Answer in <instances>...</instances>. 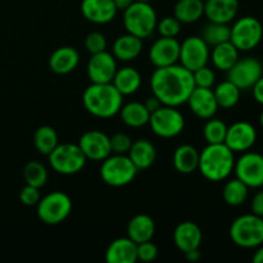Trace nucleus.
<instances>
[{
    "label": "nucleus",
    "instance_id": "nucleus-16",
    "mask_svg": "<svg viewBox=\"0 0 263 263\" xmlns=\"http://www.w3.org/2000/svg\"><path fill=\"white\" fill-rule=\"evenodd\" d=\"M257 131L252 123L246 121H239L228 127L226 138L223 143L234 152V153H244L248 152L256 144Z\"/></svg>",
    "mask_w": 263,
    "mask_h": 263
},
{
    "label": "nucleus",
    "instance_id": "nucleus-24",
    "mask_svg": "<svg viewBox=\"0 0 263 263\" xmlns=\"http://www.w3.org/2000/svg\"><path fill=\"white\" fill-rule=\"evenodd\" d=\"M143 50V40L131 33L118 36L113 43L112 54L121 62H130L138 58Z\"/></svg>",
    "mask_w": 263,
    "mask_h": 263
},
{
    "label": "nucleus",
    "instance_id": "nucleus-37",
    "mask_svg": "<svg viewBox=\"0 0 263 263\" xmlns=\"http://www.w3.org/2000/svg\"><path fill=\"white\" fill-rule=\"evenodd\" d=\"M228 126L223 121L217 118H210L203 127V136L208 144H221L225 141Z\"/></svg>",
    "mask_w": 263,
    "mask_h": 263
},
{
    "label": "nucleus",
    "instance_id": "nucleus-32",
    "mask_svg": "<svg viewBox=\"0 0 263 263\" xmlns=\"http://www.w3.org/2000/svg\"><path fill=\"white\" fill-rule=\"evenodd\" d=\"M240 91L241 90L235 84H233L230 80H226V81L217 85V87L213 90V94L217 100L218 108L230 109V108L235 107L240 100Z\"/></svg>",
    "mask_w": 263,
    "mask_h": 263
},
{
    "label": "nucleus",
    "instance_id": "nucleus-51",
    "mask_svg": "<svg viewBox=\"0 0 263 263\" xmlns=\"http://www.w3.org/2000/svg\"><path fill=\"white\" fill-rule=\"evenodd\" d=\"M135 2H143V3H151L152 0H135Z\"/></svg>",
    "mask_w": 263,
    "mask_h": 263
},
{
    "label": "nucleus",
    "instance_id": "nucleus-8",
    "mask_svg": "<svg viewBox=\"0 0 263 263\" xmlns=\"http://www.w3.org/2000/svg\"><path fill=\"white\" fill-rule=\"evenodd\" d=\"M37 216L46 225H59L72 212V200L63 192L49 193L39 200Z\"/></svg>",
    "mask_w": 263,
    "mask_h": 263
},
{
    "label": "nucleus",
    "instance_id": "nucleus-47",
    "mask_svg": "<svg viewBox=\"0 0 263 263\" xmlns=\"http://www.w3.org/2000/svg\"><path fill=\"white\" fill-rule=\"evenodd\" d=\"M185 257H186L187 261L197 262V261H199L200 257H202V254H200L199 248H198V249H193V251L186 252V253H185Z\"/></svg>",
    "mask_w": 263,
    "mask_h": 263
},
{
    "label": "nucleus",
    "instance_id": "nucleus-50",
    "mask_svg": "<svg viewBox=\"0 0 263 263\" xmlns=\"http://www.w3.org/2000/svg\"><path fill=\"white\" fill-rule=\"evenodd\" d=\"M259 123H261V126H262V128H263V110H262L261 116H259Z\"/></svg>",
    "mask_w": 263,
    "mask_h": 263
},
{
    "label": "nucleus",
    "instance_id": "nucleus-52",
    "mask_svg": "<svg viewBox=\"0 0 263 263\" xmlns=\"http://www.w3.org/2000/svg\"><path fill=\"white\" fill-rule=\"evenodd\" d=\"M203 2H205V0H203Z\"/></svg>",
    "mask_w": 263,
    "mask_h": 263
},
{
    "label": "nucleus",
    "instance_id": "nucleus-12",
    "mask_svg": "<svg viewBox=\"0 0 263 263\" xmlns=\"http://www.w3.org/2000/svg\"><path fill=\"white\" fill-rule=\"evenodd\" d=\"M263 74V66L254 57L239 58L228 71V80L240 90H248L256 85Z\"/></svg>",
    "mask_w": 263,
    "mask_h": 263
},
{
    "label": "nucleus",
    "instance_id": "nucleus-23",
    "mask_svg": "<svg viewBox=\"0 0 263 263\" xmlns=\"http://www.w3.org/2000/svg\"><path fill=\"white\" fill-rule=\"evenodd\" d=\"M80 63V54L73 46H61L51 53L49 67L57 74H67L74 71Z\"/></svg>",
    "mask_w": 263,
    "mask_h": 263
},
{
    "label": "nucleus",
    "instance_id": "nucleus-36",
    "mask_svg": "<svg viewBox=\"0 0 263 263\" xmlns=\"http://www.w3.org/2000/svg\"><path fill=\"white\" fill-rule=\"evenodd\" d=\"M23 177L27 185L41 189L48 181V171L40 162L30 161L25 164Z\"/></svg>",
    "mask_w": 263,
    "mask_h": 263
},
{
    "label": "nucleus",
    "instance_id": "nucleus-40",
    "mask_svg": "<svg viewBox=\"0 0 263 263\" xmlns=\"http://www.w3.org/2000/svg\"><path fill=\"white\" fill-rule=\"evenodd\" d=\"M193 77H194L195 87H207V89H211L216 82L215 72L207 66H203L200 68L195 69L193 72Z\"/></svg>",
    "mask_w": 263,
    "mask_h": 263
},
{
    "label": "nucleus",
    "instance_id": "nucleus-31",
    "mask_svg": "<svg viewBox=\"0 0 263 263\" xmlns=\"http://www.w3.org/2000/svg\"><path fill=\"white\" fill-rule=\"evenodd\" d=\"M174 15L181 23H194L204 15L203 0H176Z\"/></svg>",
    "mask_w": 263,
    "mask_h": 263
},
{
    "label": "nucleus",
    "instance_id": "nucleus-9",
    "mask_svg": "<svg viewBox=\"0 0 263 263\" xmlns=\"http://www.w3.org/2000/svg\"><path fill=\"white\" fill-rule=\"evenodd\" d=\"M230 28V41L239 51L253 50L262 41V23L256 17L246 15L239 18Z\"/></svg>",
    "mask_w": 263,
    "mask_h": 263
},
{
    "label": "nucleus",
    "instance_id": "nucleus-29",
    "mask_svg": "<svg viewBox=\"0 0 263 263\" xmlns=\"http://www.w3.org/2000/svg\"><path fill=\"white\" fill-rule=\"evenodd\" d=\"M210 58L212 59V63L216 68L228 72L239 59V50L231 41H226L213 46Z\"/></svg>",
    "mask_w": 263,
    "mask_h": 263
},
{
    "label": "nucleus",
    "instance_id": "nucleus-43",
    "mask_svg": "<svg viewBox=\"0 0 263 263\" xmlns=\"http://www.w3.org/2000/svg\"><path fill=\"white\" fill-rule=\"evenodd\" d=\"M20 199L23 204L28 205V207L36 205L39 203V200L41 199L40 189H39V187L31 186V185L26 184V186L23 187L20 193Z\"/></svg>",
    "mask_w": 263,
    "mask_h": 263
},
{
    "label": "nucleus",
    "instance_id": "nucleus-1",
    "mask_svg": "<svg viewBox=\"0 0 263 263\" xmlns=\"http://www.w3.org/2000/svg\"><path fill=\"white\" fill-rule=\"evenodd\" d=\"M151 89L163 105L180 107L195 89L193 72L181 64L159 67L151 76Z\"/></svg>",
    "mask_w": 263,
    "mask_h": 263
},
{
    "label": "nucleus",
    "instance_id": "nucleus-45",
    "mask_svg": "<svg viewBox=\"0 0 263 263\" xmlns=\"http://www.w3.org/2000/svg\"><path fill=\"white\" fill-rule=\"evenodd\" d=\"M252 90H253V97L256 102L263 105V74L261 79L256 82V85L252 87Z\"/></svg>",
    "mask_w": 263,
    "mask_h": 263
},
{
    "label": "nucleus",
    "instance_id": "nucleus-30",
    "mask_svg": "<svg viewBox=\"0 0 263 263\" xmlns=\"http://www.w3.org/2000/svg\"><path fill=\"white\" fill-rule=\"evenodd\" d=\"M121 120L126 126L133 128H139L149 123L151 113L146 109L144 103L131 102L128 104L122 105L120 110Z\"/></svg>",
    "mask_w": 263,
    "mask_h": 263
},
{
    "label": "nucleus",
    "instance_id": "nucleus-17",
    "mask_svg": "<svg viewBox=\"0 0 263 263\" xmlns=\"http://www.w3.org/2000/svg\"><path fill=\"white\" fill-rule=\"evenodd\" d=\"M180 43L176 37H159L149 49V61L156 68L171 66L179 62Z\"/></svg>",
    "mask_w": 263,
    "mask_h": 263
},
{
    "label": "nucleus",
    "instance_id": "nucleus-25",
    "mask_svg": "<svg viewBox=\"0 0 263 263\" xmlns=\"http://www.w3.org/2000/svg\"><path fill=\"white\" fill-rule=\"evenodd\" d=\"M154 233H156L154 220L151 216L144 213L134 216L127 225V236L136 244L152 240Z\"/></svg>",
    "mask_w": 263,
    "mask_h": 263
},
{
    "label": "nucleus",
    "instance_id": "nucleus-48",
    "mask_svg": "<svg viewBox=\"0 0 263 263\" xmlns=\"http://www.w3.org/2000/svg\"><path fill=\"white\" fill-rule=\"evenodd\" d=\"M135 2V0H113V3H115L116 8H117V10H126L128 7H130L133 3Z\"/></svg>",
    "mask_w": 263,
    "mask_h": 263
},
{
    "label": "nucleus",
    "instance_id": "nucleus-3",
    "mask_svg": "<svg viewBox=\"0 0 263 263\" xmlns=\"http://www.w3.org/2000/svg\"><path fill=\"white\" fill-rule=\"evenodd\" d=\"M234 166V152L225 143L208 144L203 152L199 153L198 170L203 177L210 181L217 182L226 180L233 174Z\"/></svg>",
    "mask_w": 263,
    "mask_h": 263
},
{
    "label": "nucleus",
    "instance_id": "nucleus-11",
    "mask_svg": "<svg viewBox=\"0 0 263 263\" xmlns=\"http://www.w3.org/2000/svg\"><path fill=\"white\" fill-rule=\"evenodd\" d=\"M236 177L249 189L263 186V156L256 152H244L234 166Z\"/></svg>",
    "mask_w": 263,
    "mask_h": 263
},
{
    "label": "nucleus",
    "instance_id": "nucleus-20",
    "mask_svg": "<svg viewBox=\"0 0 263 263\" xmlns=\"http://www.w3.org/2000/svg\"><path fill=\"white\" fill-rule=\"evenodd\" d=\"M239 12V0H205L204 15L210 22L230 23Z\"/></svg>",
    "mask_w": 263,
    "mask_h": 263
},
{
    "label": "nucleus",
    "instance_id": "nucleus-21",
    "mask_svg": "<svg viewBox=\"0 0 263 263\" xmlns=\"http://www.w3.org/2000/svg\"><path fill=\"white\" fill-rule=\"evenodd\" d=\"M202 238L203 236L200 228L195 222H192V221H184V222L179 223L175 229V246L182 253L199 248L200 243H202Z\"/></svg>",
    "mask_w": 263,
    "mask_h": 263
},
{
    "label": "nucleus",
    "instance_id": "nucleus-18",
    "mask_svg": "<svg viewBox=\"0 0 263 263\" xmlns=\"http://www.w3.org/2000/svg\"><path fill=\"white\" fill-rule=\"evenodd\" d=\"M186 103L189 104L190 110L200 120H210L215 117L218 110L213 90L207 87H195Z\"/></svg>",
    "mask_w": 263,
    "mask_h": 263
},
{
    "label": "nucleus",
    "instance_id": "nucleus-27",
    "mask_svg": "<svg viewBox=\"0 0 263 263\" xmlns=\"http://www.w3.org/2000/svg\"><path fill=\"white\" fill-rule=\"evenodd\" d=\"M112 84L123 97L133 95L140 89L141 74L134 67H123V68L116 71Z\"/></svg>",
    "mask_w": 263,
    "mask_h": 263
},
{
    "label": "nucleus",
    "instance_id": "nucleus-22",
    "mask_svg": "<svg viewBox=\"0 0 263 263\" xmlns=\"http://www.w3.org/2000/svg\"><path fill=\"white\" fill-rule=\"evenodd\" d=\"M138 244L130 238H120L113 240L105 251V261L108 263H135L138 261Z\"/></svg>",
    "mask_w": 263,
    "mask_h": 263
},
{
    "label": "nucleus",
    "instance_id": "nucleus-33",
    "mask_svg": "<svg viewBox=\"0 0 263 263\" xmlns=\"http://www.w3.org/2000/svg\"><path fill=\"white\" fill-rule=\"evenodd\" d=\"M58 144V134L51 126H40L33 134V145L44 156H49Z\"/></svg>",
    "mask_w": 263,
    "mask_h": 263
},
{
    "label": "nucleus",
    "instance_id": "nucleus-44",
    "mask_svg": "<svg viewBox=\"0 0 263 263\" xmlns=\"http://www.w3.org/2000/svg\"><path fill=\"white\" fill-rule=\"evenodd\" d=\"M251 210L252 213L263 217V190H259L254 194L251 203Z\"/></svg>",
    "mask_w": 263,
    "mask_h": 263
},
{
    "label": "nucleus",
    "instance_id": "nucleus-26",
    "mask_svg": "<svg viewBox=\"0 0 263 263\" xmlns=\"http://www.w3.org/2000/svg\"><path fill=\"white\" fill-rule=\"evenodd\" d=\"M128 158L133 161L138 171L146 170L154 163L157 158V151L153 144L146 139H139L133 141L130 151H128Z\"/></svg>",
    "mask_w": 263,
    "mask_h": 263
},
{
    "label": "nucleus",
    "instance_id": "nucleus-6",
    "mask_svg": "<svg viewBox=\"0 0 263 263\" xmlns=\"http://www.w3.org/2000/svg\"><path fill=\"white\" fill-rule=\"evenodd\" d=\"M138 168L126 154L108 156L102 161L100 177L107 185L113 187L126 186L134 181Z\"/></svg>",
    "mask_w": 263,
    "mask_h": 263
},
{
    "label": "nucleus",
    "instance_id": "nucleus-4",
    "mask_svg": "<svg viewBox=\"0 0 263 263\" xmlns=\"http://www.w3.org/2000/svg\"><path fill=\"white\" fill-rule=\"evenodd\" d=\"M157 13L149 3L134 2L123 10V26L126 31L139 39H146L157 27Z\"/></svg>",
    "mask_w": 263,
    "mask_h": 263
},
{
    "label": "nucleus",
    "instance_id": "nucleus-13",
    "mask_svg": "<svg viewBox=\"0 0 263 263\" xmlns=\"http://www.w3.org/2000/svg\"><path fill=\"white\" fill-rule=\"evenodd\" d=\"M210 55V46L200 36H190L180 44L179 61L181 62V66L192 72L207 66Z\"/></svg>",
    "mask_w": 263,
    "mask_h": 263
},
{
    "label": "nucleus",
    "instance_id": "nucleus-34",
    "mask_svg": "<svg viewBox=\"0 0 263 263\" xmlns=\"http://www.w3.org/2000/svg\"><path fill=\"white\" fill-rule=\"evenodd\" d=\"M231 28L228 23L208 22L200 32V37L208 46H216L218 44L230 41Z\"/></svg>",
    "mask_w": 263,
    "mask_h": 263
},
{
    "label": "nucleus",
    "instance_id": "nucleus-38",
    "mask_svg": "<svg viewBox=\"0 0 263 263\" xmlns=\"http://www.w3.org/2000/svg\"><path fill=\"white\" fill-rule=\"evenodd\" d=\"M157 31L163 37H176L181 31V22L176 17H164L157 22Z\"/></svg>",
    "mask_w": 263,
    "mask_h": 263
},
{
    "label": "nucleus",
    "instance_id": "nucleus-7",
    "mask_svg": "<svg viewBox=\"0 0 263 263\" xmlns=\"http://www.w3.org/2000/svg\"><path fill=\"white\" fill-rule=\"evenodd\" d=\"M49 163L57 174L76 175L86 164V157L82 153L79 144H58L49 154Z\"/></svg>",
    "mask_w": 263,
    "mask_h": 263
},
{
    "label": "nucleus",
    "instance_id": "nucleus-5",
    "mask_svg": "<svg viewBox=\"0 0 263 263\" xmlns=\"http://www.w3.org/2000/svg\"><path fill=\"white\" fill-rule=\"evenodd\" d=\"M230 239L244 249L258 248L263 244V218L254 213L235 218L230 226Z\"/></svg>",
    "mask_w": 263,
    "mask_h": 263
},
{
    "label": "nucleus",
    "instance_id": "nucleus-46",
    "mask_svg": "<svg viewBox=\"0 0 263 263\" xmlns=\"http://www.w3.org/2000/svg\"><path fill=\"white\" fill-rule=\"evenodd\" d=\"M144 105H145L146 109L149 110V113H153V112H156L158 108H161L163 104H162L161 100H159L158 98L154 97V95H152V97H149L148 99L145 100Z\"/></svg>",
    "mask_w": 263,
    "mask_h": 263
},
{
    "label": "nucleus",
    "instance_id": "nucleus-19",
    "mask_svg": "<svg viewBox=\"0 0 263 263\" xmlns=\"http://www.w3.org/2000/svg\"><path fill=\"white\" fill-rule=\"evenodd\" d=\"M80 9L85 20L95 25L109 23L118 12L113 0H82Z\"/></svg>",
    "mask_w": 263,
    "mask_h": 263
},
{
    "label": "nucleus",
    "instance_id": "nucleus-10",
    "mask_svg": "<svg viewBox=\"0 0 263 263\" xmlns=\"http://www.w3.org/2000/svg\"><path fill=\"white\" fill-rule=\"evenodd\" d=\"M149 125L157 136L171 139L182 133L185 127V118L176 107L162 105L156 112L151 113Z\"/></svg>",
    "mask_w": 263,
    "mask_h": 263
},
{
    "label": "nucleus",
    "instance_id": "nucleus-14",
    "mask_svg": "<svg viewBox=\"0 0 263 263\" xmlns=\"http://www.w3.org/2000/svg\"><path fill=\"white\" fill-rule=\"evenodd\" d=\"M79 146L86 159L94 162L104 161L112 153L109 136L99 130H90L82 134L79 140Z\"/></svg>",
    "mask_w": 263,
    "mask_h": 263
},
{
    "label": "nucleus",
    "instance_id": "nucleus-53",
    "mask_svg": "<svg viewBox=\"0 0 263 263\" xmlns=\"http://www.w3.org/2000/svg\"><path fill=\"white\" fill-rule=\"evenodd\" d=\"M262 218H263V217H262Z\"/></svg>",
    "mask_w": 263,
    "mask_h": 263
},
{
    "label": "nucleus",
    "instance_id": "nucleus-15",
    "mask_svg": "<svg viewBox=\"0 0 263 263\" xmlns=\"http://www.w3.org/2000/svg\"><path fill=\"white\" fill-rule=\"evenodd\" d=\"M87 76L92 84H109L117 71V62L107 50L91 54L87 62Z\"/></svg>",
    "mask_w": 263,
    "mask_h": 263
},
{
    "label": "nucleus",
    "instance_id": "nucleus-28",
    "mask_svg": "<svg viewBox=\"0 0 263 263\" xmlns=\"http://www.w3.org/2000/svg\"><path fill=\"white\" fill-rule=\"evenodd\" d=\"M199 164V152L189 144L180 145L174 153V166L177 172L182 175L193 174L198 170Z\"/></svg>",
    "mask_w": 263,
    "mask_h": 263
},
{
    "label": "nucleus",
    "instance_id": "nucleus-35",
    "mask_svg": "<svg viewBox=\"0 0 263 263\" xmlns=\"http://www.w3.org/2000/svg\"><path fill=\"white\" fill-rule=\"evenodd\" d=\"M249 187L244 184L243 181L236 177V179L230 180L225 184L222 190L223 200L231 207H238L241 205L248 198Z\"/></svg>",
    "mask_w": 263,
    "mask_h": 263
},
{
    "label": "nucleus",
    "instance_id": "nucleus-41",
    "mask_svg": "<svg viewBox=\"0 0 263 263\" xmlns=\"http://www.w3.org/2000/svg\"><path fill=\"white\" fill-rule=\"evenodd\" d=\"M109 141L112 153L115 154H127L131 145H133V141H131L130 136L123 133H117L115 135H112L109 138Z\"/></svg>",
    "mask_w": 263,
    "mask_h": 263
},
{
    "label": "nucleus",
    "instance_id": "nucleus-42",
    "mask_svg": "<svg viewBox=\"0 0 263 263\" xmlns=\"http://www.w3.org/2000/svg\"><path fill=\"white\" fill-rule=\"evenodd\" d=\"M136 253H138V261L152 262L158 256V248L156 244L152 243V240L144 241V243L138 244Z\"/></svg>",
    "mask_w": 263,
    "mask_h": 263
},
{
    "label": "nucleus",
    "instance_id": "nucleus-49",
    "mask_svg": "<svg viewBox=\"0 0 263 263\" xmlns=\"http://www.w3.org/2000/svg\"><path fill=\"white\" fill-rule=\"evenodd\" d=\"M253 262L254 263H263V244L258 247V249H257L256 253H254Z\"/></svg>",
    "mask_w": 263,
    "mask_h": 263
},
{
    "label": "nucleus",
    "instance_id": "nucleus-2",
    "mask_svg": "<svg viewBox=\"0 0 263 263\" xmlns=\"http://www.w3.org/2000/svg\"><path fill=\"white\" fill-rule=\"evenodd\" d=\"M84 107L90 115L98 118H112L118 115L123 105V95L109 84H92L82 94Z\"/></svg>",
    "mask_w": 263,
    "mask_h": 263
},
{
    "label": "nucleus",
    "instance_id": "nucleus-39",
    "mask_svg": "<svg viewBox=\"0 0 263 263\" xmlns=\"http://www.w3.org/2000/svg\"><path fill=\"white\" fill-rule=\"evenodd\" d=\"M85 48L90 54L102 53L107 50V39L102 32L92 31L85 39Z\"/></svg>",
    "mask_w": 263,
    "mask_h": 263
}]
</instances>
